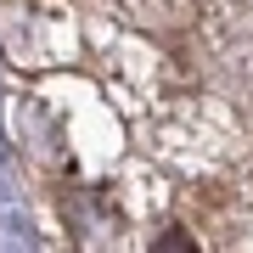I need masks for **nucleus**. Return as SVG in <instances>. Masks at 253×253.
I'll return each mask as SVG.
<instances>
[{"instance_id":"obj_1","label":"nucleus","mask_w":253,"mask_h":253,"mask_svg":"<svg viewBox=\"0 0 253 253\" xmlns=\"http://www.w3.org/2000/svg\"><path fill=\"white\" fill-rule=\"evenodd\" d=\"M158 248H163V253H191V236L174 225V231H163V242H158Z\"/></svg>"}]
</instances>
